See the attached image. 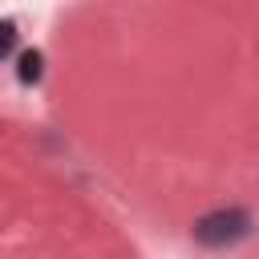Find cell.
<instances>
[{
  "instance_id": "obj_1",
  "label": "cell",
  "mask_w": 259,
  "mask_h": 259,
  "mask_svg": "<svg viewBox=\"0 0 259 259\" xmlns=\"http://www.w3.org/2000/svg\"><path fill=\"white\" fill-rule=\"evenodd\" d=\"M16 73H20L24 85H32V81L40 77V53H20V69H16Z\"/></svg>"
},
{
  "instance_id": "obj_2",
  "label": "cell",
  "mask_w": 259,
  "mask_h": 259,
  "mask_svg": "<svg viewBox=\"0 0 259 259\" xmlns=\"http://www.w3.org/2000/svg\"><path fill=\"white\" fill-rule=\"evenodd\" d=\"M12 45H16V24L12 20H0V61L12 53Z\"/></svg>"
}]
</instances>
